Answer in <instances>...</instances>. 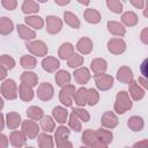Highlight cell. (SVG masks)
Returning a JSON list of instances; mask_svg holds the SVG:
<instances>
[{"label":"cell","mask_w":148,"mask_h":148,"mask_svg":"<svg viewBox=\"0 0 148 148\" xmlns=\"http://www.w3.org/2000/svg\"><path fill=\"white\" fill-rule=\"evenodd\" d=\"M132 106H133V102H132V98H131L130 94L125 90L118 91L117 96H116V102H114V105H113L114 111L118 114H124L125 112L130 111L132 109Z\"/></svg>","instance_id":"1"},{"label":"cell","mask_w":148,"mask_h":148,"mask_svg":"<svg viewBox=\"0 0 148 148\" xmlns=\"http://www.w3.org/2000/svg\"><path fill=\"white\" fill-rule=\"evenodd\" d=\"M69 133H71L69 128L66 127L64 124H60V126L56 128L54 139H56V146L58 148H72L73 147L72 142L68 141Z\"/></svg>","instance_id":"2"},{"label":"cell","mask_w":148,"mask_h":148,"mask_svg":"<svg viewBox=\"0 0 148 148\" xmlns=\"http://www.w3.org/2000/svg\"><path fill=\"white\" fill-rule=\"evenodd\" d=\"M0 92H1L2 97L6 98V99H8V101L16 99L17 98V95H18V88H17L16 82L14 80H12V79L5 80L1 83Z\"/></svg>","instance_id":"3"},{"label":"cell","mask_w":148,"mask_h":148,"mask_svg":"<svg viewBox=\"0 0 148 148\" xmlns=\"http://www.w3.org/2000/svg\"><path fill=\"white\" fill-rule=\"evenodd\" d=\"M25 47L32 56L36 57H45L49 52V47L43 40H36V39L29 40L27 42Z\"/></svg>","instance_id":"4"},{"label":"cell","mask_w":148,"mask_h":148,"mask_svg":"<svg viewBox=\"0 0 148 148\" xmlns=\"http://www.w3.org/2000/svg\"><path fill=\"white\" fill-rule=\"evenodd\" d=\"M75 90H76L75 87L71 83L61 87V89L59 91V101L61 102L62 105H65V106H72L73 105V98H74Z\"/></svg>","instance_id":"5"},{"label":"cell","mask_w":148,"mask_h":148,"mask_svg":"<svg viewBox=\"0 0 148 148\" xmlns=\"http://www.w3.org/2000/svg\"><path fill=\"white\" fill-rule=\"evenodd\" d=\"M94 80H95V84L96 88L101 91H106L110 90L113 87V77L109 74L105 73H101V74H95L94 75Z\"/></svg>","instance_id":"6"},{"label":"cell","mask_w":148,"mask_h":148,"mask_svg":"<svg viewBox=\"0 0 148 148\" xmlns=\"http://www.w3.org/2000/svg\"><path fill=\"white\" fill-rule=\"evenodd\" d=\"M22 125V131L23 133L25 134L27 139H30V140H34L37 138V135L39 134V125L32 120V119H27V120H23L21 123Z\"/></svg>","instance_id":"7"},{"label":"cell","mask_w":148,"mask_h":148,"mask_svg":"<svg viewBox=\"0 0 148 148\" xmlns=\"http://www.w3.org/2000/svg\"><path fill=\"white\" fill-rule=\"evenodd\" d=\"M62 24H64V22L61 18H59L58 16H54V15H49V16H46L44 25H45L46 31L50 35H56L61 31Z\"/></svg>","instance_id":"8"},{"label":"cell","mask_w":148,"mask_h":148,"mask_svg":"<svg viewBox=\"0 0 148 148\" xmlns=\"http://www.w3.org/2000/svg\"><path fill=\"white\" fill-rule=\"evenodd\" d=\"M81 142L82 145H84L86 147H102V143L98 141L97 139V134H96V131H92L90 128L83 131L82 133V136H81Z\"/></svg>","instance_id":"9"},{"label":"cell","mask_w":148,"mask_h":148,"mask_svg":"<svg viewBox=\"0 0 148 148\" xmlns=\"http://www.w3.org/2000/svg\"><path fill=\"white\" fill-rule=\"evenodd\" d=\"M106 47L111 54L118 56L126 51V42L123 38H111L108 40Z\"/></svg>","instance_id":"10"},{"label":"cell","mask_w":148,"mask_h":148,"mask_svg":"<svg viewBox=\"0 0 148 148\" xmlns=\"http://www.w3.org/2000/svg\"><path fill=\"white\" fill-rule=\"evenodd\" d=\"M37 97L43 101V102H49L50 99H52L53 95H54V89H53V86L49 82H43L38 86L37 88Z\"/></svg>","instance_id":"11"},{"label":"cell","mask_w":148,"mask_h":148,"mask_svg":"<svg viewBox=\"0 0 148 148\" xmlns=\"http://www.w3.org/2000/svg\"><path fill=\"white\" fill-rule=\"evenodd\" d=\"M118 123H119L118 117L112 111H105L102 114V117H101V125H102V127L112 130V128H114L118 125Z\"/></svg>","instance_id":"12"},{"label":"cell","mask_w":148,"mask_h":148,"mask_svg":"<svg viewBox=\"0 0 148 148\" xmlns=\"http://www.w3.org/2000/svg\"><path fill=\"white\" fill-rule=\"evenodd\" d=\"M128 94L133 101H141L146 95V89L140 87L136 81H131L128 83Z\"/></svg>","instance_id":"13"},{"label":"cell","mask_w":148,"mask_h":148,"mask_svg":"<svg viewBox=\"0 0 148 148\" xmlns=\"http://www.w3.org/2000/svg\"><path fill=\"white\" fill-rule=\"evenodd\" d=\"M73 76H74V80H75L76 83H79L81 86H84L86 83L89 82V80L91 77V74H90V72L87 67H77V68H75V71L73 73Z\"/></svg>","instance_id":"14"},{"label":"cell","mask_w":148,"mask_h":148,"mask_svg":"<svg viewBox=\"0 0 148 148\" xmlns=\"http://www.w3.org/2000/svg\"><path fill=\"white\" fill-rule=\"evenodd\" d=\"M9 142L13 147L20 148L23 147L27 142V136L23 133V131H13L9 134Z\"/></svg>","instance_id":"15"},{"label":"cell","mask_w":148,"mask_h":148,"mask_svg":"<svg viewBox=\"0 0 148 148\" xmlns=\"http://www.w3.org/2000/svg\"><path fill=\"white\" fill-rule=\"evenodd\" d=\"M24 22L28 27L32 28L34 30H40L44 28V24H45V21L43 17L38 16V15H27L24 17Z\"/></svg>","instance_id":"16"},{"label":"cell","mask_w":148,"mask_h":148,"mask_svg":"<svg viewBox=\"0 0 148 148\" xmlns=\"http://www.w3.org/2000/svg\"><path fill=\"white\" fill-rule=\"evenodd\" d=\"M16 30H17L18 37L21 39H23V40L29 42V40H32V39L36 38L35 30L31 29V28H28V25H25V24H17Z\"/></svg>","instance_id":"17"},{"label":"cell","mask_w":148,"mask_h":148,"mask_svg":"<svg viewBox=\"0 0 148 148\" xmlns=\"http://www.w3.org/2000/svg\"><path fill=\"white\" fill-rule=\"evenodd\" d=\"M75 47H76V50L81 54H89L92 51L94 44H92V40L90 38H88V37H81L77 40Z\"/></svg>","instance_id":"18"},{"label":"cell","mask_w":148,"mask_h":148,"mask_svg":"<svg viewBox=\"0 0 148 148\" xmlns=\"http://www.w3.org/2000/svg\"><path fill=\"white\" fill-rule=\"evenodd\" d=\"M42 67L47 73H54L60 67V61L54 57H45L42 60Z\"/></svg>","instance_id":"19"},{"label":"cell","mask_w":148,"mask_h":148,"mask_svg":"<svg viewBox=\"0 0 148 148\" xmlns=\"http://www.w3.org/2000/svg\"><path fill=\"white\" fill-rule=\"evenodd\" d=\"M117 80L121 83H127L128 84L131 81L134 80V75H133L132 69L127 66H121L117 71Z\"/></svg>","instance_id":"20"},{"label":"cell","mask_w":148,"mask_h":148,"mask_svg":"<svg viewBox=\"0 0 148 148\" xmlns=\"http://www.w3.org/2000/svg\"><path fill=\"white\" fill-rule=\"evenodd\" d=\"M18 96L23 102H30L35 96L34 88L27 83L21 82L18 86Z\"/></svg>","instance_id":"21"},{"label":"cell","mask_w":148,"mask_h":148,"mask_svg":"<svg viewBox=\"0 0 148 148\" xmlns=\"http://www.w3.org/2000/svg\"><path fill=\"white\" fill-rule=\"evenodd\" d=\"M108 30L111 35L113 36H117V37H124L125 34H126V29H125V25L120 22H117V21H109L108 24Z\"/></svg>","instance_id":"22"},{"label":"cell","mask_w":148,"mask_h":148,"mask_svg":"<svg viewBox=\"0 0 148 148\" xmlns=\"http://www.w3.org/2000/svg\"><path fill=\"white\" fill-rule=\"evenodd\" d=\"M96 134H97L98 141L102 143V146H103L104 148H106V147L112 142V140H113V134H112V132L109 131V130H104V128L101 127V128L96 130Z\"/></svg>","instance_id":"23"},{"label":"cell","mask_w":148,"mask_h":148,"mask_svg":"<svg viewBox=\"0 0 148 148\" xmlns=\"http://www.w3.org/2000/svg\"><path fill=\"white\" fill-rule=\"evenodd\" d=\"M74 45L69 42H65L60 45L58 50V56L61 60H68L73 54H74Z\"/></svg>","instance_id":"24"},{"label":"cell","mask_w":148,"mask_h":148,"mask_svg":"<svg viewBox=\"0 0 148 148\" xmlns=\"http://www.w3.org/2000/svg\"><path fill=\"white\" fill-rule=\"evenodd\" d=\"M6 125L9 130H16L21 123H22V119H21V114L17 113V112H8L6 114Z\"/></svg>","instance_id":"25"},{"label":"cell","mask_w":148,"mask_h":148,"mask_svg":"<svg viewBox=\"0 0 148 148\" xmlns=\"http://www.w3.org/2000/svg\"><path fill=\"white\" fill-rule=\"evenodd\" d=\"M106 68H108V61L103 58H95L90 62V69L92 71L94 74L105 73Z\"/></svg>","instance_id":"26"},{"label":"cell","mask_w":148,"mask_h":148,"mask_svg":"<svg viewBox=\"0 0 148 148\" xmlns=\"http://www.w3.org/2000/svg\"><path fill=\"white\" fill-rule=\"evenodd\" d=\"M52 117L59 124H65L68 118V111L64 106H54L52 109Z\"/></svg>","instance_id":"27"},{"label":"cell","mask_w":148,"mask_h":148,"mask_svg":"<svg viewBox=\"0 0 148 148\" xmlns=\"http://www.w3.org/2000/svg\"><path fill=\"white\" fill-rule=\"evenodd\" d=\"M127 126L133 132H140L145 127V120L142 117L139 116H132L127 119Z\"/></svg>","instance_id":"28"},{"label":"cell","mask_w":148,"mask_h":148,"mask_svg":"<svg viewBox=\"0 0 148 148\" xmlns=\"http://www.w3.org/2000/svg\"><path fill=\"white\" fill-rule=\"evenodd\" d=\"M22 13L25 15H32L39 12V5L35 0H24L21 6Z\"/></svg>","instance_id":"29"},{"label":"cell","mask_w":148,"mask_h":148,"mask_svg":"<svg viewBox=\"0 0 148 148\" xmlns=\"http://www.w3.org/2000/svg\"><path fill=\"white\" fill-rule=\"evenodd\" d=\"M83 17L90 24H97V23L101 22V18H102L101 13L97 9H94V8H87L83 13Z\"/></svg>","instance_id":"30"},{"label":"cell","mask_w":148,"mask_h":148,"mask_svg":"<svg viewBox=\"0 0 148 148\" xmlns=\"http://www.w3.org/2000/svg\"><path fill=\"white\" fill-rule=\"evenodd\" d=\"M139 22V17L138 15L132 12V10H127V12H124L121 14V23L126 27H135Z\"/></svg>","instance_id":"31"},{"label":"cell","mask_w":148,"mask_h":148,"mask_svg":"<svg viewBox=\"0 0 148 148\" xmlns=\"http://www.w3.org/2000/svg\"><path fill=\"white\" fill-rule=\"evenodd\" d=\"M21 82L23 83H27L29 84L30 87L35 88L37 87V83H38V75L31 71H24L22 74H21Z\"/></svg>","instance_id":"32"},{"label":"cell","mask_w":148,"mask_h":148,"mask_svg":"<svg viewBox=\"0 0 148 148\" xmlns=\"http://www.w3.org/2000/svg\"><path fill=\"white\" fill-rule=\"evenodd\" d=\"M37 142H38V147L39 148H53L54 147L53 138L46 132L37 135Z\"/></svg>","instance_id":"33"},{"label":"cell","mask_w":148,"mask_h":148,"mask_svg":"<svg viewBox=\"0 0 148 148\" xmlns=\"http://www.w3.org/2000/svg\"><path fill=\"white\" fill-rule=\"evenodd\" d=\"M14 30V23L13 21L7 17V16H2L0 17V35L7 36L9 34H12Z\"/></svg>","instance_id":"34"},{"label":"cell","mask_w":148,"mask_h":148,"mask_svg":"<svg viewBox=\"0 0 148 148\" xmlns=\"http://www.w3.org/2000/svg\"><path fill=\"white\" fill-rule=\"evenodd\" d=\"M64 21L67 25H69L71 28L73 29H79L80 25H81V22H80V18L72 12H64Z\"/></svg>","instance_id":"35"},{"label":"cell","mask_w":148,"mask_h":148,"mask_svg":"<svg viewBox=\"0 0 148 148\" xmlns=\"http://www.w3.org/2000/svg\"><path fill=\"white\" fill-rule=\"evenodd\" d=\"M71 79H72V75L65 69L58 71L54 75V81L59 87H64L65 84H68L71 82Z\"/></svg>","instance_id":"36"},{"label":"cell","mask_w":148,"mask_h":148,"mask_svg":"<svg viewBox=\"0 0 148 148\" xmlns=\"http://www.w3.org/2000/svg\"><path fill=\"white\" fill-rule=\"evenodd\" d=\"M39 121H40L39 127L44 132L51 133V132H53L56 130V121H54L53 117H51V116H44Z\"/></svg>","instance_id":"37"},{"label":"cell","mask_w":148,"mask_h":148,"mask_svg":"<svg viewBox=\"0 0 148 148\" xmlns=\"http://www.w3.org/2000/svg\"><path fill=\"white\" fill-rule=\"evenodd\" d=\"M87 91L88 89L84 88V87H80L77 90H75V94H74V102L77 106H84L87 104Z\"/></svg>","instance_id":"38"},{"label":"cell","mask_w":148,"mask_h":148,"mask_svg":"<svg viewBox=\"0 0 148 148\" xmlns=\"http://www.w3.org/2000/svg\"><path fill=\"white\" fill-rule=\"evenodd\" d=\"M27 117L29 119H32V120H40L43 117H44V111L42 108L39 106H36V105H31L27 109Z\"/></svg>","instance_id":"39"},{"label":"cell","mask_w":148,"mask_h":148,"mask_svg":"<svg viewBox=\"0 0 148 148\" xmlns=\"http://www.w3.org/2000/svg\"><path fill=\"white\" fill-rule=\"evenodd\" d=\"M20 65L25 69V71H31L37 66V59L34 56H23L20 59Z\"/></svg>","instance_id":"40"},{"label":"cell","mask_w":148,"mask_h":148,"mask_svg":"<svg viewBox=\"0 0 148 148\" xmlns=\"http://www.w3.org/2000/svg\"><path fill=\"white\" fill-rule=\"evenodd\" d=\"M68 126L72 131L74 132H81L82 130V121L76 117V114L74 112H71V114L68 116Z\"/></svg>","instance_id":"41"},{"label":"cell","mask_w":148,"mask_h":148,"mask_svg":"<svg viewBox=\"0 0 148 148\" xmlns=\"http://www.w3.org/2000/svg\"><path fill=\"white\" fill-rule=\"evenodd\" d=\"M99 102V92L95 88H90L87 91V104L90 106H95Z\"/></svg>","instance_id":"42"},{"label":"cell","mask_w":148,"mask_h":148,"mask_svg":"<svg viewBox=\"0 0 148 148\" xmlns=\"http://www.w3.org/2000/svg\"><path fill=\"white\" fill-rule=\"evenodd\" d=\"M83 62H84V59H83V57L81 56V54H79V53H74L68 60H67V66L69 67V68H77V67H81L82 65H83Z\"/></svg>","instance_id":"43"},{"label":"cell","mask_w":148,"mask_h":148,"mask_svg":"<svg viewBox=\"0 0 148 148\" xmlns=\"http://www.w3.org/2000/svg\"><path fill=\"white\" fill-rule=\"evenodd\" d=\"M15 65H16V62H15L13 57H10L8 54L0 56V67L8 71V69H13L15 67Z\"/></svg>","instance_id":"44"},{"label":"cell","mask_w":148,"mask_h":148,"mask_svg":"<svg viewBox=\"0 0 148 148\" xmlns=\"http://www.w3.org/2000/svg\"><path fill=\"white\" fill-rule=\"evenodd\" d=\"M106 6L114 14L123 13V2H121V0H106Z\"/></svg>","instance_id":"45"},{"label":"cell","mask_w":148,"mask_h":148,"mask_svg":"<svg viewBox=\"0 0 148 148\" xmlns=\"http://www.w3.org/2000/svg\"><path fill=\"white\" fill-rule=\"evenodd\" d=\"M72 112H74L76 114V117L82 121V123H88L89 119H90V114L87 110H84L82 106H79V108H73Z\"/></svg>","instance_id":"46"},{"label":"cell","mask_w":148,"mask_h":148,"mask_svg":"<svg viewBox=\"0 0 148 148\" xmlns=\"http://www.w3.org/2000/svg\"><path fill=\"white\" fill-rule=\"evenodd\" d=\"M1 5L7 10H14L17 7V0H1Z\"/></svg>","instance_id":"47"},{"label":"cell","mask_w":148,"mask_h":148,"mask_svg":"<svg viewBox=\"0 0 148 148\" xmlns=\"http://www.w3.org/2000/svg\"><path fill=\"white\" fill-rule=\"evenodd\" d=\"M140 40L145 44V45H148V27L143 28L140 32Z\"/></svg>","instance_id":"48"},{"label":"cell","mask_w":148,"mask_h":148,"mask_svg":"<svg viewBox=\"0 0 148 148\" xmlns=\"http://www.w3.org/2000/svg\"><path fill=\"white\" fill-rule=\"evenodd\" d=\"M130 2L136 9H143L145 3H146V0H130Z\"/></svg>","instance_id":"49"},{"label":"cell","mask_w":148,"mask_h":148,"mask_svg":"<svg viewBox=\"0 0 148 148\" xmlns=\"http://www.w3.org/2000/svg\"><path fill=\"white\" fill-rule=\"evenodd\" d=\"M9 145V139L0 132V148H7Z\"/></svg>","instance_id":"50"},{"label":"cell","mask_w":148,"mask_h":148,"mask_svg":"<svg viewBox=\"0 0 148 148\" xmlns=\"http://www.w3.org/2000/svg\"><path fill=\"white\" fill-rule=\"evenodd\" d=\"M138 84L140 86V87H142L143 89H147L148 88V81H147V77H145V76H139V79H138Z\"/></svg>","instance_id":"51"},{"label":"cell","mask_w":148,"mask_h":148,"mask_svg":"<svg viewBox=\"0 0 148 148\" xmlns=\"http://www.w3.org/2000/svg\"><path fill=\"white\" fill-rule=\"evenodd\" d=\"M147 62H148V60H147V59H145V60H143V62L141 64V68H140V69H141V73L143 74V76H145V77H147V75H148L147 69H146V67H147Z\"/></svg>","instance_id":"52"},{"label":"cell","mask_w":148,"mask_h":148,"mask_svg":"<svg viewBox=\"0 0 148 148\" xmlns=\"http://www.w3.org/2000/svg\"><path fill=\"white\" fill-rule=\"evenodd\" d=\"M7 77V69L0 67V81H3Z\"/></svg>","instance_id":"53"},{"label":"cell","mask_w":148,"mask_h":148,"mask_svg":"<svg viewBox=\"0 0 148 148\" xmlns=\"http://www.w3.org/2000/svg\"><path fill=\"white\" fill-rule=\"evenodd\" d=\"M5 123H6L5 117H3V114L0 112V132L3 131V128H5Z\"/></svg>","instance_id":"54"},{"label":"cell","mask_w":148,"mask_h":148,"mask_svg":"<svg viewBox=\"0 0 148 148\" xmlns=\"http://www.w3.org/2000/svg\"><path fill=\"white\" fill-rule=\"evenodd\" d=\"M54 2L58 5V6H66L71 2V0H54Z\"/></svg>","instance_id":"55"},{"label":"cell","mask_w":148,"mask_h":148,"mask_svg":"<svg viewBox=\"0 0 148 148\" xmlns=\"http://www.w3.org/2000/svg\"><path fill=\"white\" fill-rule=\"evenodd\" d=\"M133 146H134V147H138V146H148V140H143V141H141V142H136V143H134Z\"/></svg>","instance_id":"56"},{"label":"cell","mask_w":148,"mask_h":148,"mask_svg":"<svg viewBox=\"0 0 148 148\" xmlns=\"http://www.w3.org/2000/svg\"><path fill=\"white\" fill-rule=\"evenodd\" d=\"M77 2H80L81 5H84V6H88L90 3V0H77Z\"/></svg>","instance_id":"57"},{"label":"cell","mask_w":148,"mask_h":148,"mask_svg":"<svg viewBox=\"0 0 148 148\" xmlns=\"http://www.w3.org/2000/svg\"><path fill=\"white\" fill-rule=\"evenodd\" d=\"M3 105H5V102H3V99H2V97L0 96V111L2 110V108H3Z\"/></svg>","instance_id":"58"},{"label":"cell","mask_w":148,"mask_h":148,"mask_svg":"<svg viewBox=\"0 0 148 148\" xmlns=\"http://www.w3.org/2000/svg\"><path fill=\"white\" fill-rule=\"evenodd\" d=\"M49 0H37V2H47Z\"/></svg>","instance_id":"59"}]
</instances>
